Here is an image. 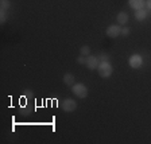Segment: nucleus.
Listing matches in <instances>:
<instances>
[{"instance_id": "nucleus-1", "label": "nucleus", "mask_w": 151, "mask_h": 144, "mask_svg": "<svg viewBox=\"0 0 151 144\" xmlns=\"http://www.w3.org/2000/svg\"><path fill=\"white\" fill-rule=\"evenodd\" d=\"M97 72H99V75H100V77H103V78H108V77L112 75L113 67L109 63V61H101L100 65H99V67H97Z\"/></svg>"}, {"instance_id": "nucleus-2", "label": "nucleus", "mask_w": 151, "mask_h": 144, "mask_svg": "<svg viewBox=\"0 0 151 144\" xmlns=\"http://www.w3.org/2000/svg\"><path fill=\"white\" fill-rule=\"evenodd\" d=\"M72 92L76 97H78V98H85L88 96V88L82 82H77V84L74 82V85L72 86Z\"/></svg>"}, {"instance_id": "nucleus-3", "label": "nucleus", "mask_w": 151, "mask_h": 144, "mask_svg": "<svg viewBox=\"0 0 151 144\" xmlns=\"http://www.w3.org/2000/svg\"><path fill=\"white\" fill-rule=\"evenodd\" d=\"M61 108H62V110H65V112H74V110L77 109V102H76V100H73V98H66V100H63L62 102H61Z\"/></svg>"}, {"instance_id": "nucleus-4", "label": "nucleus", "mask_w": 151, "mask_h": 144, "mask_svg": "<svg viewBox=\"0 0 151 144\" xmlns=\"http://www.w3.org/2000/svg\"><path fill=\"white\" fill-rule=\"evenodd\" d=\"M122 28L123 27L120 24H111L105 30V32H107V35L109 38H117L119 35H122Z\"/></svg>"}, {"instance_id": "nucleus-5", "label": "nucleus", "mask_w": 151, "mask_h": 144, "mask_svg": "<svg viewBox=\"0 0 151 144\" xmlns=\"http://www.w3.org/2000/svg\"><path fill=\"white\" fill-rule=\"evenodd\" d=\"M128 63L132 69H139V67H142V65H143V58H142V55H139V54H134V55L129 57Z\"/></svg>"}, {"instance_id": "nucleus-6", "label": "nucleus", "mask_w": 151, "mask_h": 144, "mask_svg": "<svg viewBox=\"0 0 151 144\" xmlns=\"http://www.w3.org/2000/svg\"><path fill=\"white\" fill-rule=\"evenodd\" d=\"M100 58L99 57H94V55H88L86 57V63L85 65L88 66V69L91 70H96L99 67V65H100Z\"/></svg>"}, {"instance_id": "nucleus-7", "label": "nucleus", "mask_w": 151, "mask_h": 144, "mask_svg": "<svg viewBox=\"0 0 151 144\" xmlns=\"http://www.w3.org/2000/svg\"><path fill=\"white\" fill-rule=\"evenodd\" d=\"M128 4L131 6V8H134V9L136 11V9L145 8L146 0H128Z\"/></svg>"}, {"instance_id": "nucleus-8", "label": "nucleus", "mask_w": 151, "mask_h": 144, "mask_svg": "<svg viewBox=\"0 0 151 144\" xmlns=\"http://www.w3.org/2000/svg\"><path fill=\"white\" fill-rule=\"evenodd\" d=\"M128 19H129V16H128V14H127V12H119V14H117V18H116L117 24H120V26L127 24Z\"/></svg>"}, {"instance_id": "nucleus-9", "label": "nucleus", "mask_w": 151, "mask_h": 144, "mask_svg": "<svg viewBox=\"0 0 151 144\" xmlns=\"http://www.w3.org/2000/svg\"><path fill=\"white\" fill-rule=\"evenodd\" d=\"M146 18H147V11H146L145 8L136 9V11H135V19H136V20H139V22H143Z\"/></svg>"}, {"instance_id": "nucleus-10", "label": "nucleus", "mask_w": 151, "mask_h": 144, "mask_svg": "<svg viewBox=\"0 0 151 144\" xmlns=\"http://www.w3.org/2000/svg\"><path fill=\"white\" fill-rule=\"evenodd\" d=\"M63 82H65L68 86H73V85H74V75H73L72 73H66V74L63 75Z\"/></svg>"}, {"instance_id": "nucleus-11", "label": "nucleus", "mask_w": 151, "mask_h": 144, "mask_svg": "<svg viewBox=\"0 0 151 144\" xmlns=\"http://www.w3.org/2000/svg\"><path fill=\"white\" fill-rule=\"evenodd\" d=\"M31 112H32V107H31V105H24V107L20 108V113H22V115H24V116H28Z\"/></svg>"}, {"instance_id": "nucleus-12", "label": "nucleus", "mask_w": 151, "mask_h": 144, "mask_svg": "<svg viewBox=\"0 0 151 144\" xmlns=\"http://www.w3.org/2000/svg\"><path fill=\"white\" fill-rule=\"evenodd\" d=\"M91 53V47L89 46H82L81 47V50H80V54L84 57H88V54Z\"/></svg>"}, {"instance_id": "nucleus-13", "label": "nucleus", "mask_w": 151, "mask_h": 144, "mask_svg": "<svg viewBox=\"0 0 151 144\" xmlns=\"http://www.w3.org/2000/svg\"><path fill=\"white\" fill-rule=\"evenodd\" d=\"M0 6H1V9L7 11L9 8V6H11V3H9V0H0Z\"/></svg>"}, {"instance_id": "nucleus-14", "label": "nucleus", "mask_w": 151, "mask_h": 144, "mask_svg": "<svg viewBox=\"0 0 151 144\" xmlns=\"http://www.w3.org/2000/svg\"><path fill=\"white\" fill-rule=\"evenodd\" d=\"M7 11H4V9H1V12H0V22L1 23H6L7 20Z\"/></svg>"}, {"instance_id": "nucleus-15", "label": "nucleus", "mask_w": 151, "mask_h": 144, "mask_svg": "<svg viewBox=\"0 0 151 144\" xmlns=\"http://www.w3.org/2000/svg\"><path fill=\"white\" fill-rule=\"evenodd\" d=\"M23 97H26V98H31L34 94H32V92L31 90H23Z\"/></svg>"}, {"instance_id": "nucleus-16", "label": "nucleus", "mask_w": 151, "mask_h": 144, "mask_svg": "<svg viewBox=\"0 0 151 144\" xmlns=\"http://www.w3.org/2000/svg\"><path fill=\"white\" fill-rule=\"evenodd\" d=\"M77 62H78V63H81V65H85V63H86V57H84V55H80L78 58H77Z\"/></svg>"}, {"instance_id": "nucleus-17", "label": "nucleus", "mask_w": 151, "mask_h": 144, "mask_svg": "<svg viewBox=\"0 0 151 144\" xmlns=\"http://www.w3.org/2000/svg\"><path fill=\"white\" fill-rule=\"evenodd\" d=\"M128 34H129V28H128V27H123V28H122V35L127 37Z\"/></svg>"}, {"instance_id": "nucleus-18", "label": "nucleus", "mask_w": 151, "mask_h": 144, "mask_svg": "<svg viewBox=\"0 0 151 144\" xmlns=\"http://www.w3.org/2000/svg\"><path fill=\"white\" fill-rule=\"evenodd\" d=\"M99 58H100V61H108L109 59V57H108L107 54H103V55H100Z\"/></svg>"}, {"instance_id": "nucleus-19", "label": "nucleus", "mask_w": 151, "mask_h": 144, "mask_svg": "<svg viewBox=\"0 0 151 144\" xmlns=\"http://www.w3.org/2000/svg\"><path fill=\"white\" fill-rule=\"evenodd\" d=\"M146 7L148 9H151V0H146Z\"/></svg>"}]
</instances>
